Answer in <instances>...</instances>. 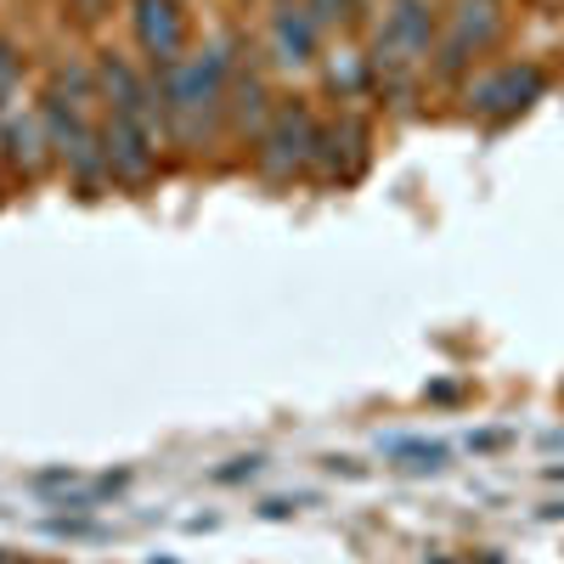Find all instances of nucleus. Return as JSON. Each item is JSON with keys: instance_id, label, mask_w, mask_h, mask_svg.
Listing matches in <instances>:
<instances>
[{"instance_id": "3", "label": "nucleus", "mask_w": 564, "mask_h": 564, "mask_svg": "<svg viewBox=\"0 0 564 564\" xmlns=\"http://www.w3.org/2000/svg\"><path fill=\"white\" fill-rule=\"evenodd\" d=\"M497 7L491 0H457L452 7V29H446V45H441V74H457L468 57H480L486 45L497 40Z\"/></svg>"}, {"instance_id": "1", "label": "nucleus", "mask_w": 564, "mask_h": 564, "mask_svg": "<svg viewBox=\"0 0 564 564\" xmlns=\"http://www.w3.org/2000/svg\"><path fill=\"white\" fill-rule=\"evenodd\" d=\"M430 45H435V12H430V0H395L390 18H384V34H379V68L390 74H406L417 68L423 57H430Z\"/></svg>"}, {"instance_id": "6", "label": "nucleus", "mask_w": 564, "mask_h": 564, "mask_svg": "<svg viewBox=\"0 0 564 564\" xmlns=\"http://www.w3.org/2000/svg\"><path fill=\"white\" fill-rule=\"evenodd\" d=\"M135 40H141V52H148L159 68H170L181 57V12H175V0H135Z\"/></svg>"}, {"instance_id": "10", "label": "nucleus", "mask_w": 564, "mask_h": 564, "mask_svg": "<svg viewBox=\"0 0 564 564\" xmlns=\"http://www.w3.org/2000/svg\"><path fill=\"white\" fill-rule=\"evenodd\" d=\"M0 564H29V558H18V553H0Z\"/></svg>"}, {"instance_id": "8", "label": "nucleus", "mask_w": 564, "mask_h": 564, "mask_svg": "<svg viewBox=\"0 0 564 564\" xmlns=\"http://www.w3.org/2000/svg\"><path fill=\"white\" fill-rule=\"evenodd\" d=\"M102 85H108V97H113V119H141V124H153V130H159L153 102H148V85L130 74L124 57H113V52L102 57Z\"/></svg>"}, {"instance_id": "4", "label": "nucleus", "mask_w": 564, "mask_h": 564, "mask_svg": "<svg viewBox=\"0 0 564 564\" xmlns=\"http://www.w3.org/2000/svg\"><path fill=\"white\" fill-rule=\"evenodd\" d=\"M542 68H497L491 79H480L475 90H468V102H475V113H486V119H508V113H520V108H531L536 97H542Z\"/></svg>"}, {"instance_id": "9", "label": "nucleus", "mask_w": 564, "mask_h": 564, "mask_svg": "<svg viewBox=\"0 0 564 564\" xmlns=\"http://www.w3.org/2000/svg\"><path fill=\"white\" fill-rule=\"evenodd\" d=\"M311 18H316V23H334V18H345V0H311Z\"/></svg>"}, {"instance_id": "7", "label": "nucleus", "mask_w": 564, "mask_h": 564, "mask_svg": "<svg viewBox=\"0 0 564 564\" xmlns=\"http://www.w3.org/2000/svg\"><path fill=\"white\" fill-rule=\"evenodd\" d=\"M316 18H311V7H282L276 18H271V52H276V63H289V68H300V63H311L316 57Z\"/></svg>"}, {"instance_id": "2", "label": "nucleus", "mask_w": 564, "mask_h": 564, "mask_svg": "<svg viewBox=\"0 0 564 564\" xmlns=\"http://www.w3.org/2000/svg\"><path fill=\"white\" fill-rule=\"evenodd\" d=\"M305 159H316V119L311 108L289 102V108H276L265 135H260V170L276 175V181H289Z\"/></svg>"}, {"instance_id": "5", "label": "nucleus", "mask_w": 564, "mask_h": 564, "mask_svg": "<svg viewBox=\"0 0 564 564\" xmlns=\"http://www.w3.org/2000/svg\"><path fill=\"white\" fill-rule=\"evenodd\" d=\"M153 124H141V119H113L108 124V175H119V181H148L153 175V164H159V153H153Z\"/></svg>"}]
</instances>
